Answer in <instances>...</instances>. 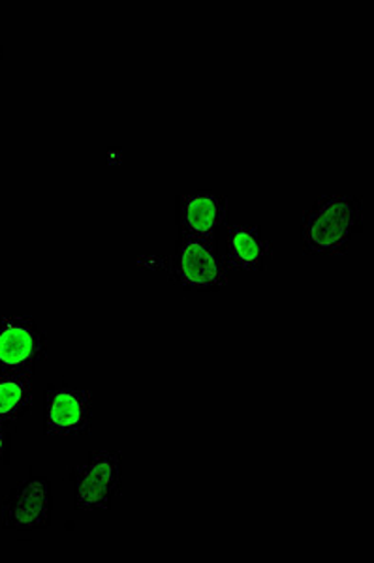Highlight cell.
<instances>
[{"mask_svg":"<svg viewBox=\"0 0 374 563\" xmlns=\"http://www.w3.org/2000/svg\"><path fill=\"white\" fill-rule=\"evenodd\" d=\"M365 214L360 196L326 194L305 211L301 224L304 249L312 256H342L362 235Z\"/></svg>","mask_w":374,"mask_h":563,"instance_id":"obj_1","label":"cell"},{"mask_svg":"<svg viewBox=\"0 0 374 563\" xmlns=\"http://www.w3.org/2000/svg\"><path fill=\"white\" fill-rule=\"evenodd\" d=\"M72 485L78 511H108L123 490V453L98 449L74 470Z\"/></svg>","mask_w":374,"mask_h":563,"instance_id":"obj_2","label":"cell"},{"mask_svg":"<svg viewBox=\"0 0 374 563\" xmlns=\"http://www.w3.org/2000/svg\"><path fill=\"white\" fill-rule=\"evenodd\" d=\"M228 271L230 269L220 254L219 243L179 235L172 263L177 286L198 294L219 291L228 286Z\"/></svg>","mask_w":374,"mask_h":563,"instance_id":"obj_3","label":"cell"},{"mask_svg":"<svg viewBox=\"0 0 374 563\" xmlns=\"http://www.w3.org/2000/svg\"><path fill=\"white\" fill-rule=\"evenodd\" d=\"M91 393L79 385L52 384L44 402V430L53 438H81L92 427Z\"/></svg>","mask_w":374,"mask_h":563,"instance_id":"obj_4","label":"cell"},{"mask_svg":"<svg viewBox=\"0 0 374 563\" xmlns=\"http://www.w3.org/2000/svg\"><path fill=\"white\" fill-rule=\"evenodd\" d=\"M46 357L47 334L33 318H0V372H34Z\"/></svg>","mask_w":374,"mask_h":563,"instance_id":"obj_5","label":"cell"},{"mask_svg":"<svg viewBox=\"0 0 374 563\" xmlns=\"http://www.w3.org/2000/svg\"><path fill=\"white\" fill-rule=\"evenodd\" d=\"M53 494L46 477L29 475L13 488L4 504L2 525L12 531L46 530L52 525Z\"/></svg>","mask_w":374,"mask_h":563,"instance_id":"obj_6","label":"cell"},{"mask_svg":"<svg viewBox=\"0 0 374 563\" xmlns=\"http://www.w3.org/2000/svg\"><path fill=\"white\" fill-rule=\"evenodd\" d=\"M230 199L215 190H193L177 198V228L182 235L215 241L227 230Z\"/></svg>","mask_w":374,"mask_h":563,"instance_id":"obj_7","label":"cell"},{"mask_svg":"<svg viewBox=\"0 0 374 563\" xmlns=\"http://www.w3.org/2000/svg\"><path fill=\"white\" fill-rule=\"evenodd\" d=\"M220 254L228 269L241 273H260L273 260V246L256 224H232L222 231Z\"/></svg>","mask_w":374,"mask_h":563,"instance_id":"obj_8","label":"cell"},{"mask_svg":"<svg viewBox=\"0 0 374 563\" xmlns=\"http://www.w3.org/2000/svg\"><path fill=\"white\" fill-rule=\"evenodd\" d=\"M33 402V372H0V422L20 421Z\"/></svg>","mask_w":374,"mask_h":563,"instance_id":"obj_9","label":"cell"},{"mask_svg":"<svg viewBox=\"0 0 374 563\" xmlns=\"http://www.w3.org/2000/svg\"><path fill=\"white\" fill-rule=\"evenodd\" d=\"M13 434L10 424L0 422V462H7L12 451Z\"/></svg>","mask_w":374,"mask_h":563,"instance_id":"obj_10","label":"cell"}]
</instances>
